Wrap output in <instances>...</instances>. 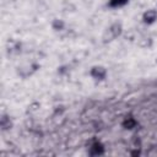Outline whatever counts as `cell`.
I'll return each mask as SVG.
<instances>
[{"label":"cell","mask_w":157,"mask_h":157,"mask_svg":"<svg viewBox=\"0 0 157 157\" xmlns=\"http://www.w3.org/2000/svg\"><path fill=\"white\" fill-rule=\"evenodd\" d=\"M91 75H92L94 78H97V80H103L104 76H105V70H104L103 67H101V66H96V67L92 69Z\"/></svg>","instance_id":"6da1fadb"},{"label":"cell","mask_w":157,"mask_h":157,"mask_svg":"<svg viewBox=\"0 0 157 157\" xmlns=\"http://www.w3.org/2000/svg\"><path fill=\"white\" fill-rule=\"evenodd\" d=\"M157 20V11L155 10H148L147 12L144 13V21L146 23H153Z\"/></svg>","instance_id":"7a4b0ae2"},{"label":"cell","mask_w":157,"mask_h":157,"mask_svg":"<svg viewBox=\"0 0 157 157\" xmlns=\"http://www.w3.org/2000/svg\"><path fill=\"white\" fill-rule=\"evenodd\" d=\"M120 31H121V27H120V25H118V23L113 25V26H112V27L108 29V33L110 34V36L108 37V39L110 40V39H113V38H115L117 36H119Z\"/></svg>","instance_id":"3957f363"},{"label":"cell","mask_w":157,"mask_h":157,"mask_svg":"<svg viewBox=\"0 0 157 157\" xmlns=\"http://www.w3.org/2000/svg\"><path fill=\"white\" fill-rule=\"evenodd\" d=\"M90 153H91L92 156L103 153V146H102L99 142H94V144L91 146V148H90Z\"/></svg>","instance_id":"277c9868"},{"label":"cell","mask_w":157,"mask_h":157,"mask_svg":"<svg viewBox=\"0 0 157 157\" xmlns=\"http://www.w3.org/2000/svg\"><path fill=\"white\" fill-rule=\"evenodd\" d=\"M128 1H129V0H109L108 5H109L110 7H121V6H124L125 4H128Z\"/></svg>","instance_id":"5b68a950"},{"label":"cell","mask_w":157,"mask_h":157,"mask_svg":"<svg viewBox=\"0 0 157 157\" xmlns=\"http://www.w3.org/2000/svg\"><path fill=\"white\" fill-rule=\"evenodd\" d=\"M123 125H124L125 129H132V128L136 125V121L134 120V118L129 117V118H126V119L123 121Z\"/></svg>","instance_id":"8992f818"}]
</instances>
